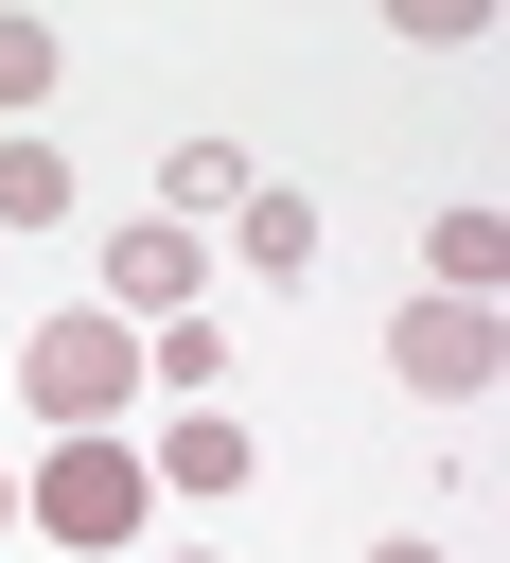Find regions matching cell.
Here are the masks:
<instances>
[{"label": "cell", "mask_w": 510, "mask_h": 563, "mask_svg": "<svg viewBox=\"0 0 510 563\" xmlns=\"http://www.w3.org/2000/svg\"><path fill=\"white\" fill-rule=\"evenodd\" d=\"M317 246H334V229H317V194H299V176H264V194L229 211V264H246V282H317Z\"/></svg>", "instance_id": "obj_6"}, {"label": "cell", "mask_w": 510, "mask_h": 563, "mask_svg": "<svg viewBox=\"0 0 510 563\" xmlns=\"http://www.w3.org/2000/svg\"><path fill=\"white\" fill-rule=\"evenodd\" d=\"M246 194H264L246 141H158V229H211V211H246Z\"/></svg>", "instance_id": "obj_7"}, {"label": "cell", "mask_w": 510, "mask_h": 563, "mask_svg": "<svg viewBox=\"0 0 510 563\" xmlns=\"http://www.w3.org/2000/svg\"><path fill=\"white\" fill-rule=\"evenodd\" d=\"M70 141H0V229H70Z\"/></svg>", "instance_id": "obj_10"}, {"label": "cell", "mask_w": 510, "mask_h": 563, "mask_svg": "<svg viewBox=\"0 0 510 563\" xmlns=\"http://www.w3.org/2000/svg\"><path fill=\"white\" fill-rule=\"evenodd\" d=\"M422 264H440L422 299H492V317H510V229H492V211H440V229H422Z\"/></svg>", "instance_id": "obj_9"}, {"label": "cell", "mask_w": 510, "mask_h": 563, "mask_svg": "<svg viewBox=\"0 0 510 563\" xmlns=\"http://www.w3.org/2000/svg\"><path fill=\"white\" fill-rule=\"evenodd\" d=\"M141 405H229V317H158L141 334Z\"/></svg>", "instance_id": "obj_8"}, {"label": "cell", "mask_w": 510, "mask_h": 563, "mask_svg": "<svg viewBox=\"0 0 510 563\" xmlns=\"http://www.w3.org/2000/svg\"><path fill=\"white\" fill-rule=\"evenodd\" d=\"M141 475H158V510H229V493L264 475V440H246L229 405H176V422L141 440Z\"/></svg>", "instance_id": "obj_5"}, {"label": "cell", "mask_w": 510, "mask_h": 563, "mask_svg": "<svg viewBox=\"0 0 510 563\" xmlns=\"http://www.w3.org/2000/svg\"><path fill=\"white\" fill-rule=\"evenodd\" d=\"M53 88H70V35L53 18H0V123H35Z\"/></svg>", "instance_id": "obj_11"}, {"label": "cell", "mask_w": 510, "mask_h": 563, "mask_svg": "<svg viewBox=\"0 0 510 563\" xmlns=\"http://www.w3.org/2000/svg\"><path fill=\"white\" fill-rule=\"evenodd\" d=\"M18 405H35L53 440H88V422H141V334H123L106 299L35 317V334H18Z\"/></svg>", "instance_id": "obj_2"}, {"label": "cell", "mask_w": 510, "mask_h": 563, "mask_svg": "<svg viewBox=\"0 0 510 563\" xmlns=\"http://www.w3.org/2000/svg\"><path fill=\"white\" fill-rule=\"evenodd\" d=\"M369 563H457V545H422V528H387V545H369Z\"/></svg>", "instance_id": "obj_12"}, {"label": "cell", "mask_w": 510, "mask_h": 563, "mask_svg": "<svg viewBox=\"0 0 510 563\" xmlns=\"http://www.w3.org/2000/svg\"><path fill=\"white\" fill-rule=\"evenodd\" d=\"M211 282H229V264H211V229H158V211H123L88 299H106L123 334H158V317H211Z\"/></svg>", "instance_id": "obj_3"}, {"label": "cell", "mask_w": 510, "mask_h": 563, "mask_svg": "<svg viewBox=\"0 0 510 563\" xmlns=\"http://www.w3.org/2000/svg\"><path fill=\"white\" fill-rule=\"evenodd\" d=\"M176 563H229V545H176Z\"/></svg>", "instance_id": "obj_14"}, {"label": "cell", "mask_w": 510, "mask_h": 563, "mask_svg": "<svg viewBox=\"0 0 510 563\" xmlns=\"http://www.w3.org/2000/svg\"><path fill=\"white\" fill-rule=\"evenodd\" d=\"M387 369H404L422 405H492V387H510V317H492V299H404V317H387Z\"/></svg>", "instance_id": "obj_4"}, {"label": "cell", "mask_w": 510, "mask_h": 563, "mask_svg": "<svg viewBox=\"0 0 510 563\" xmlns=\"http://www.w3.org/2000/svg\"><path fill=\"white\" fill-rule=\"evenodd\" d=\"M18 528H35L53 563H123V545L158 528V475H141V440H123V422H88V440L18 457Z\"/></svg>", "instance_id": "obj_1"}, {"label": "cell", "mask_w": 510, "mask_h": 563, "mask_svg": "<svg viewBox=\"0 0 510 563\" xmlns=\"http://www.w3.org/2000/svg\"><path fill=\"white\" fill-rule=\"evenodd\" d=\"M0 545H18V457H0Z\"/></svg>", "instance_id": "obj_13"}]
</instances>
